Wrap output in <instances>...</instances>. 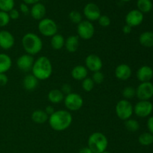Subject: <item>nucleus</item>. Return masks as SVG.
<instances>
[{
    "label": "nucleus",
    "mask_w": 153,
    "mask_h": 153,
    "mask_svg": "<svg viewBox=\"0 0 153 153\" xmlns=\"http://www.w3.org/2000/svg\"><path fill=\"white\" fill-rule=\"evenodd\" d=\"M34 63V59L32 55L25 54L18 58L17 61H16V65L21 71L27 73V72L31 70Z\"/></svg>",
    "instance_id": "ddd939ff"
},
{
    "label": "nucleus",
    "mask_w": 153,
    "mask_h": 153,
    "mask_svg": "<svg viewBox=\"0 0 153 153\" xmlns=\"http://www.w3.org/2000/svg\"><path fill=\"white\" fill-rule=\"evenodd\" d=\"M79 153H93L92 151L89 149V147H84L79 151Z\"/></svg>",
    "instance_id": "a18cd8bd"
},
{
    "label": "nucleus",
    "mask_w": 153,
    "mask_h": 153,
    "mask_svg": "<svg viewBox=\"0 0 153 153\" xmlns=\"http://www.w3.org/2000/svg\"><path fill=\"white\" fill-rule=\"evenodd\" d=\"M55 111V109H54V108L51 105L47 106V107L46 108V109H45V112L47 114L48 116H50V115H52Z\"/></svg>",
    "instance_id": "79ce46f5"
},
{
    "label": "nucleus",
    "mask_w": 153,
    "mask_h": 153,
    "mask_svg": "<svg viewBox=\"0 0 153 153\" xmlns=\"http://www.w3.org/2000/svg\"><path fill=\"white\" fill-rule=\"evenodd\" d=\"M121 1H131V0H121Z\"/></svg>",
    "instance_id": "49530a36"
},
{
    "label": "nucleus",
    "mask_w": 153,
    "mask_h": 153,
    "mask_svg": "<svg viewBox=\"0 0 153 153\" xmlns=\"http://www.w3.org/2000/svg\"><path fill=\"white\" fill-rule=\"evenodd\" d=\"M31 120L37 124H43L49 120V116L45 111L36 110L31 114Z\"/></svg>",
    "instance_id": "393cba45"
},
{
    "label": "nucleus",
    "mask_w": 153,
    "mask_h": 153,
    "mask_svg": "<svg viewBox=\"0 0 153 153\" xmlns=\"http://www.w3.org/2000/svg\"><path fill=\"white\" fill-rule=\"evenodd\" d=\"M30 13L34 19L41 20L46 15V8L44 4H43L42 3H36V4H33V6L31 7Z\"/></svg>",
    "instance_id": "a211bd4d"
},
{
    "label": "nucleus",
    "mask_w": 153,
    "mask_h": 153,
    "mask_svg": "<svg viewBox=\"0 0 153 153\" xmlns=\"http://www.w3.org/2000/svg\"><path fill=\"white\" fill-rule=\"evenodd\" d=\"M77 31L79 37H81L83 40H90L94 37L95 28L90 21L84 20L78 24Z\"/></svg>",
    "instance_id": "6e6552de"
},
{
    "label": "nucleus",
    "mask_w": 153,
    "mask_h": 153,
    "mask_svg": "<svg viewBox=\"0 0 153 153\" xmlns=\"http://www.w3.org/2000/svg\"><path fill=\"white\" fill-rule=\"evenodd\" d=\"M88 71L86 67L82 65H77L73 67L71 71V76L75 80L82 81L88 77Z\"/></svg>",
    "instance_id": "6ab92c4d"
},
{
    "label": "nucleus",
    "mask_w": 153,
    "mask_h": 153,
    "mask_svg": "<svg viewBox=\"0 0 153 153\" xmlns=\"http://www.w3.org/2000/svg\"><path fill=\"white\" fill-rule=\"evenodd\" d=\"M8 15L10 19L15 20V19H17L19 17V12L16 9L13 8L8 12Z\"/></svg>",
    "instance_id": "e433bc0d"
},
{
    "label": "nucleus",
    "mask_w": 153,
    "mask_h": 153,
    "mask_svg": "<svg viewBox=\"0 0 153 153\" xmlns=\"http://www.w3.org/2000/svg\"><path fill=\"white\" fill-rule=\"evenodd\" d=\"M8 82V78L5 73H0V86H4Z\"/></svg>",
    "instance_id": "4c0bfd02"
},
{
    "label": "nucleus",
    "mask_w": 153,
    "mask_h": 153,
    "mask_svg": "<svg viewBox=\"0 0 153 153\" xmlns=\"http://www.w3.org/2000/svg\"><path fill=\"white\" fill-rule=\"evenodd\" d=\"M14 8V0H0V10L8 13Z\"/></svg>",
    "instance_id": "c756f323"
},
{
    "label": "nucleus",
    "mask_w": 153,
    "mask_h": 153,
    "mask_svg": "<svg viewBox=\"0 0 153 153\" xmlns=\"http://www.w3.org/2000/svg\"><path fill=\"white\" fill-rule=\"evenodd\" d=\"M61 91L64 94H69L70 93H72V87L70 86L68 84H64L62 85V88H61Z\"/></svg>",
    "instance_id": "58836bf2"
},
{
    "label": "nucleus",
    "mask_w": 153,
    "mask_h": 153,
    "mask_svg": "<svg viewBox=\"0 0 153 153\" xmlns=\"http://www.w3.org/2000/svg\"><path fill=\"white\" fill-rule=\"evenodd\" d=\"M19 9H20V11L22 13H24L25 15H27L30 12L29 7H28V4H26L25 3H22L19 5Z\"/></svg>",
    "instance_id": "ea45409f"
},
{
    "label": "nucleus",
    "mask_w": 153,
    "mask_h": 153,
    "mask_svg": "<svg viewBox=\"0 0 153 153\" xmlns=\"http://www.w3.org/2000/svg\"><path fill=\"white\" fill-rule=\"evenodd\" d=\"M143 20V13L138 10H131L126 16V22L127 25L132 27L138 26Z\"/></svg>",
    "instance_id": "4468645a"
},
{
    "label": "nucleus",
    "mask_w": 153,
    "mask_h": 153,
    "mask_svg": "<svg viewBox=\"0 0 153 153\" xmlns=\"http://www.w3.org/2000/svg\"><path fill=\"white\" fill-rule=\"evenodd\" d=\"M91 79H93L94 83L97 84V85H100V84H102L103 82H104L105 76H104V74H103L101 71H98V72H95V73H94Z\"/></svg>",
    "instance_id": "f704fd0d"
},
{
    "label": "nucleus",
    "mask_w": 153,
    "mask_h": 153,
    "mask_svg": "<svg viewBox=\"0 0 153 153\" xmlns=\"http://www.w3.org/2000/svg\"><path fill=\"white\" fill-rule=\"evenodd\" d=\"M15 43V39L13 34L8 31H0V47L4 50L11 49Z\"/></svg>",
    "instance_id": "2eb2a0df"
},
{
    "label": "nucleus",
    "mask_w": 153,
    "mask_h": 153,
    "mask_svg": "<svg viewBox=\"0 0 153 153\" xmlns=\"http://www.w3.org/2000/svg\"><path fill=\"white\" fill-rule=\"evenodd\" d=\"M22 1L26 4H34L36 3H38L40 0H22Z\"/></svg>",
    "instance_id": "c03bdc74"
},
{
    "label": "nucleus",
    "mask_w": 153,
    "mask_h": 153,
    "mask_svg": "<svg viewBox=\"0 0 153 153\" xmlns=\"http://www.w3.org/2000/svg\"><path fill=\"white\" fill-rule=\"evenodd\" d=\"M115 111L118 117L122 120H127L130 119L134 113V107L131 103L127 100H120L116 105Z\"/></svg>",
    "instance_id": "39448f33"
},
{
    "label": "nucleus",
    "mask_w": 153,
    "mask_h": 153,
    "mask_svg": "<svg viewBox=\"0 0 153 153\" xmlns=\"http://www.w3.org/2000/svg\"><path fill=\"white\" fill-rule=\"evenodd\" d=\"M88 143V147L93 153H102L107 149L108 141L104 134L97 131L90 135Z\"/></svg>",
    "instance_id": "20e7f679"
},
{
    "label": "nucleus",
    "mask_w": 153,
    "mask_h": 153,
    "mask_svg": "<svg viewBox=\"0 0 153 153\" xmlns=\"http://www.w3.org/2000/svg\"><path fill=\"white\" fill-rule=\"evenodd\" d=\"M131 69L128 64H121L115 69V76L117 79L122 81H126L131 76Z\"/></svg>",
    "instance_id": "dca6fc26"
},
{
    "label": "nucleus",
    "mask_w": 153,
    "mask_h": 153,
    "mask_svg": "<svg viewBox=\"0 0 153 153\" xmlns=\"http://www.w3.org/2000/svg\"><path fill=\"white\" fill-rule=\"evenodd\" d=\"M137 10L141 13H149L152 9L153 4L151 0H137Z\"/></svg>",
    "instance_id": "bb28decb"
},
{
    "label": "nucleus",
    "mask_w": 153,
    "mask_h": 153,
    "mask_svg": "<svg viewBox=\"0 0 153 153\" xmlns=\"http://www.w3.org/2000/svg\"><path fill=\"white\" fill-rule=\"evenodd\" d=\"M69 18L75 24H79L82 21V14L77 10H72L69 13Z\"/></svg>",
    "instance_id": "473e14b6"
},
{
    "label": "nucleus",
    "mask_w": 153,
    "mask_h": 153,
    "mask_svg": "<svg viewBox=\"0 0 153 153\" xmlns=\"http://www.w3.org/2000/svg\"><path fill=\"white\" fill-rule=\"evenodd\" d=\"M153 111V105L148 100H140L134 107V113L139 117H146Z\"/></svg>",
    "instance_id": "1a4fd4ad"
},
{
    "label": "nucleus",
    "mask_w": 153,
    "mask_h": 153,
    "mask_svg": "<svg viewBox=\"0 0 153 153\" xmlns=\"http://www.w3.org/2000/svg\"><path fill=\"white\" fill-rule=\"evenodd\" d=\"M38 79L32 74H28L25 76L23 81H22V85L26 91H32L37 88L38 85Z\"/></svg>",
    "instance_id": "412c9836"
},
{
    "label": "nucleus",
    "mask_w": 153,
    "mask_h": 153,
    "mask_svg": "<svg viewBox=\"0 0 153 153\" xmlns=\"http://www.w3.org/2000/svg\"><path fill=\"white\" fill-rule=\"evenodd\" d=\"M38 30L42 35L52 37L58 32V25L53 19L43 18L39 22Z\"/></svg>",
    "instance_id": "423d86ee"
},
{
    "label": "nucleus",
    "mask_w": 153,
    "mask_h": 153,
    "mask_svg": "<svg viewBox=\"0 0 153 153\" xmlns=\"http://www.w3.org/2000/svg\"><path fill=\"white\" fill-rule=\"evenodd\" d=\"M94 85H95V83L91 78L87 77L84 80H82V88L86 92H90V91H92L94 88Z\"/></svg>",
    "instance_id": "7c9ffc66"
},
{
    "label": "nucleus",
    "mask_w": 153,
    "mask_h": 153,
    "mask_svg": "<svg viewBox=\"0 0 153 153\" xmlns=\"http://www.w3.org/2000/svg\"><path fill=\"white\" fill-rule=\"evenodd\" d=\"M84 15L90 22L98 20L101 16V10L95 3H88L84 7Z\"/></svg>",
    "instance_id": "9b49d317"
},
{
    "label": "nucleus",
    "mask_w": 153,
    "mask_h": 153,
    "mask_svg": "<svg viewBox=\"0 0 153 153\" xmlns=\"http://www.w3.org/2000/svg\"><path fill=\"white\" fill-rule=\"evenodd\" d=\"M99 24L102 27H108L111 24V19L108 16L106 15H101L98 19Z\"/></svg>",
    "instance_id": "c9c22d12"
},
{
    "label": "nucleus",
    "mask_w": 153,
    "mask_h": 153,
    "mask_svg": "<svg viewBox=\"0 0 153 153\" xmlns=\"http://www.w3.org/2000/svg\"><path fill=\"white\" fill-rule=\"evenodd\" d=\"M102 153H111L110 152H108V151H105V152H102Z\"/></svg>",
    "instance_id": "de8ad7c7"
},
{
    "label": "nucleus",
    "mask_w": 153,
    "mask_h": 153,
    "mask_svg": "<svg viewBox=\"0 0 153 153\" xmlns=\"http://www.w3.org/2000/svg\"><path fill=\"white\" fill-rule=\"evenodd\" d=\"M49 123L51 128L57 131L67 129L73 122V116L66 110L55 111L49 117Z\"/></svg>",
    "instance_id": "f257e3e1"
},
{
    "label": "nucleus",
    "mask_w": 153,
    "mask_h": 153,
    "mask_svg": "<svg viewBox=\"0 0 153 153\" xmlns=\"http://www.w3.org/2000/svg\"><path fill=\"white\" fill-rule=\"evenodd\" d=\"M22 44L27 54L31 55H37L43 49V41L37 34L27 33L22 37Z\"/></svg>",
    "instance_id": "7ed1b4c3"
},
{
    "label": "nucleus",
    "mask_w": 153,
    "mask_h": 153,
    "mask_svg": "<svg viewBox=\"0 0 153 153\" xmlns=\"http://www.w3.org/2000/svg\"><path fill=\"white\" fill-rule=\"evenodd\" d=\"M147 128L149 132L153 135V116L150 117L147 120Z\"/></svg>",
    "instance_id": "a19ab883"
},
{
    "label": "nucleus",
    "mask_w": 153,
    "mask_h": 153,
    "mask_svg": "<svg viewBox=\"0 0 153 153\" xmlns=\"http://www.w3.org/2000/svg\"><path fill=\"white\" fill-rule=\"evenodd\" d=\"M85 65H86V68L88 70L95 73V72L100 71L102 70L103 63L100 57L97 55L91 54L85 58Z\"/></svg>",
    "instance_id": "f8f14e48"
},
{
    "label": "nucleus",
    "mask_w": 153,
    "mask_h": 153,
    "mask_svg": "<svg viewBox=\"0 0 153 153\" xmlns=\"http://www.w3.org/2000/svg\"><path fill=\"white\" fill-rule=\"evenodd\" d=\"M153 77V70L149 66L144 65L140 67L137 71V78L140 82H149Z\"/></svg>",
    "instance_id": "f3484780"
},
{
    "label": "nucleus",
    "mask_w": 153,
    "mask_h": 153,
    "mask_svg": "<svg viewBox=\"0 0 153 153\" xmlns=\"http://www.w3.org/2000/svg\"><path fill=\"white\" fill-rule=\"evenodd\" d=\"M125 127L128 131L135 132L140 128V124L135 120L128 119L125 121Z\"/></svg>",
    "instance_id": "c85d7f7f"
},
{
    "label": "nucleus",
    "mask_w": 153,
    "mask_h": 153,
    "mask_svg": "<svg viewBox=\"0 0 153 153\" xmlns=\"http://www.w3.org/2000/svg\"><path fill=\"white\" fill-rule=\"evenodd\" d=\"M138 141L143 146H149L153 143V135L150 132H144L138 137Z\"/></svg>",
    "instance_id": "cd10ccee"
},
{
    "label": "nucleus",
    "mask_w": 153,
    "mask_h": 153,
    "mask_svg": "<svg viewBox=\"0 0 153 153\" xmlns=\"http://www.w3.org/2000/svg\"><path fill=\"white\" fill-rule=\"evenodd\" d=\"M10 17L8 13L0 10V27H4L10 22Z\"/></svg>",
    "instance_id": "72a5a7b5"
},
{
    "label": "nucleus",
    "mask_w": 153,
    "mask_h": 153,
    "mask_svg": "<svg viewBox=\"0 0 153 153\" xmlns=\"http://www.w3.org/2000/svg\"><path fill=\"white\" fill-rule=\"evenodd\" d=\"M12 66V60L9 55L4 53H0V73H5Z\"/></svg>",
    "instance_id": "4be33fe9"
},
{
    "label": "nucleus",
    "mask_w": 153,
    "mask_h": 153,
    "mask_svg": "<svg viewBox=\"0 0 153 153\" xmlns=\"http://www.w3.org/2000/svg\"><path fill=\"white\" fill-rule=\"evenodd\" d=\"M123 32L126 34H128L131 32V27L128 25H125L123 27Z\"/></svg>",
    "instance_id": "37998d69"
},
{
    "label": "nucleus",
    "mask_w": 153,
    "mask_h": 153,
    "mask_svg": "<svg viewBox=\"0 0 153 153\" xmlns=\"http://www.w3.org/2000/svg\"><path fill=\"white\" fill-rule=\"evenodd\" d=\"M139 42L144 47H153V32L145 31L142 33L139 37Z\"/></svg>",
    "instance_id": "5701e85b"
},
{
    "label": "nucleus",
    "mask_w": 153,
    "mask_h": 153,
    "mask_svg": "<svg viewBox=\"0 0 153 153\" xmlns=\"http://www.w3.org/2000/svg\"><path fill=\"white\" fill-rule=\"evenodd\" d=\"M123 96L126 100H130L136 96V89L131 86L126 87L123 91Z\"/></svg>",
    "instance_id": "2f4dec72"
},
{
    "label": "nucleus",
    "mask_w": 153,
    "mask_h": 153,
    "mask_svg": "<svg viewBox=\"0 0 153 153\" xmlns=\"http://www.w3.org/2000/svg\"><path fill=\"white\" fill-rule=\"evenodd\" d=\"M84 100L82 96L76 93H70L64 98V105L68 110L75 111L83 106Z\"/></svg>",
    "instance_id": "0eeeda50"
},
{
    "label": "nucleus",
    "mask_w": 153,
    "mask_h": 153,
    "mask_svg": "<svg viewBox=\"0 0 153 153\" xmlns=\"http://www.w3.org/2000/svg\"><path fill=\"white\" fill-rule=\"evenodd\" d=\"M32 75L38 80H46L49 79L52 74V65L50 60L46 56L39 57L34 63L32 69Z\"/></svg>",
    "instance_id": "f03ea898"
},
{
    "label": "nucleus",
    "mask_w": 153,
    "mask_h": 153,
    "mask_svg": "<svg viewBox=\"0 0 153 153\" xmlns=\"http://www.w3.org/2000/svg\"><path fill=\"white\" fill-rule=\"evenodd\" d=\"M48 100L53 104L61 103L64 100V94L61 90L53 89L48 94Z\"/></svg>",
    "instance_id": "b1692460"
},
{
    "label": "nucleus",
    "mask_w": 153,
    "mask_h": 153,
    "mask_svg": "<svg viewBox=\"0 0 153 153\" xmlns=\"http://www.w3.org/2000/svg\"><path fill=\"white\" fill-rule=\"evenodd\" d=\"M65 44V39L61 34H55L51 39V46L55 50H60L62 49Z\"/></svg>",
    "instance_id": "a878e982"
},
{
    "label": "nucleus",
    "mask_w": 153,
    "mask_h": 153,
    "mask_svg": "<svg viewBox=\"0 0 153 153\" xmlns=\"http://www.w3.org/2000/svg\"><path fill=\"white\" fill-rule=\"evenodd\" d=\"M65 46L66 49L70 53L76 52L79 46V36L71 35L67 37L65 40Z\"/></svg>",
    "instance_id": "aec40b11"
},
{
    "label": "nucleus",
    "mask_w": 153,
    "mask_h": 153,
    "mask_svg": "<svg viewBox=\"0 0 153 153\" xmlns=\"http://www.w3.org/2000/svg\"><path fill=\"white\" fill-rule=\"evenodd\" d=\"M136 96L140 100H149L153 97V85L150 82H141L136 89Z\"/></svg>",
    "instance_id": "9d476101"
}]
</instances>
